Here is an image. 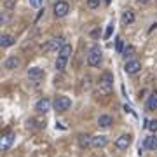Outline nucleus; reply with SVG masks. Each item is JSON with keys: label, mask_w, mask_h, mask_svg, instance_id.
I'll list each match as a JSON object with an SVG mask.
<instances>
[{"label": "nucleus", "mask_w": 157, "mask_h": 157, "mask_svg": "<svg viewBox=\"0 0 157 157\" xmlns=\"http://www.w3.org/2000/svg\"><path fill=\"white\" fill-rule=\"evenodd\" d=\"M101 49L100 45H93L89 49V52H87V63H89L91 67H100L101 63Z\"/></svg>", "instance_id": "obj_1"}, {"label": "nucleus", "mask_w": 157, "mask_h": 157, "mask_svg": "<svg viewBox=\"0 0 157 157\" xmlns=\"http://www.w3.org/2000/svg\"><path fill=\"white\" fill-rule=\"evenodd\" d=\"M52 105H54V110H56V112H67V110H70V107H72V100H70L68 96H58Z\"/></svg>", "instance_id": "obj_2"}, {"label": "nucleus", "mask_w": 157, "mask_h": 157, "mask_svg": "<svg viewBox=\"0 0 157 157\" xmlns=\"http://www.w3.org/2000/svg\"><path fill=\"white\" fill-rule=\"evenodd\" d=\"M112 84H113V75L110 72H105L100 78V87L103 89L105 94H108V93L112 91Z\"/></svg>", "instance_id": "obj_3"}, {"label": "nucleus", "mask_w": 157, "mask_h": 157, "mask_svg": "<svg viewBox=\"0 0 157 157\" xmlns=\"http://www.w3.org/2000/svg\"><path fill=\"white\" fill-rule=\"evenodd\" d=\"M65 45H67L65 44V39H63V37H56V39H51L49 42L44 45V51H58V52H59Z\"/></svg>", "instance_id": "obj_4"}, {"label": "nucleus", "mask_w": 157, "mask_h": 157, "mask_svg": "<svg viewBox=\"0 0 157 157\" xmlns=\"http://www.w3.org/2000/svg\"><path fill=\"white\" fill-rule=\"evenodd\" d=\"M52 11H54V16H56V17H63V16H67V14H68V11H70V6H68L67 2L59 0V2H56V4H54Z\"/></svg>", "instance_id": "obj_5"}, {"label": "nucleus", "mask_w": 157, "mask_h": 157, "mask_svg": "<svg viewBox=\"0 0 157 157\" xmlns=\"http://www.w3.org/2000/svg\"><path fill=\"white\" fill-rule=\"evenodd\" d=\"M124 70H126V73H129V75H135V73H138L141 70V63L138 61V59H128L126 65H124Z\"/></svg>", "instance_id": "obj_6"}, {"label": "nucleus", "mask_w": 157, "mask_h": 157, "mask_svg": "<svg viewBox=\"0 0 157 157\" xmlns=\"http://www.w3.org/2000/svg\"><path fill=\"white\" fill-rule=\"evenodd\" d=\"M42 77H44V70L42 68H39V67L28 68V78L32 82H39V80H42Z\"/></svg>", "instance_id": "obj_7"}, {"label": "nucleus", "mask_w": 157, "mask_h": 157, "mask_svg": "<svg viewBox=\"0 0 157 157\" xmlns=\"http://www.w3.org/2000/svg\"><path fill=\"white\" fill-rule=\"evenodd\" d=\"M51 105H52V103H51L49 98H42V100L37 101L35 110H37L39 113H45V112H49V110H51Z\"/></svg>", "instance_id": "obj_8"}, {"label": "nucleus", "mask_w": 157, "mask_h": 157, "mask_svg": "<svg viewBox=\"0 0 157 157\" xmlns=\"http://www.w3.org/2000/svg\"><path fill=\"white\" fill-rule=\"evenodd\" d=\"M12 141H14V135L12 133H6V135L2 136V140H0V148H2V152H6L11 148Z\"/></svg>", "instance_id": "obj_9"}, {"label": "nucleus", "mask_w": 157, "mask_h": 157, "mask_svg": "<svg viewBox=\"0 0 157 157\" xmlns=\"http://www.w3.org/2000/svg\"><path fill=\"white\" fill-rule=\"evenodd\" d=\"M115 145H117V148H121V150L128 148V147L131 145V136H129V135H122V136H119L117 141H115Z\"/></svg>", "instance_id": "obj_10"}, {"label": "nucleus", "mask_w": 157, "mask_h": 157, "mask_svg": "<svg viewBox=\"0 0 157 157\" xmlns=\"http://www.w3.org/2000/svg\"><path fill=\"white\" fill-rule=\"evenodd\" d=\"M107 143H108L107 136H103V135L93 136V147L94 148H103V147H107Z\"/></svg>", "instance_id": "obj_11"}, {"label": "nucleus", "mask_w": 157, "mask_h": 157, "mask_svg": "<svg viewBox=\"0 0 157 157\" xmlns=\"http://www.w3.org/2000/svg\"><path fill=\"white\" fill-rule=\"evenodd\" d=\"M112 124H113L112 115H100V117H98V126H100V128H110Z\"/></svg>", "instance_id": "obj_12"}, {"label": "nucleus", "mask_w": 157, "mask_h": 157, "mask_svg": "<svg viewBox=\"0 0 157 157\" xmlns=\"http://www.w3.org/2000/svg\"><path fill=\"white\" fill-rule=\"evenodd\" d=\"M78 145L82 148H89V147H93V138L87 135H80L78 136Z\"/></svg>", "instance_id": "obj_13"}, {"label": "nucleus", "mask_w": 157, "mask_h": 157, "mask_svg": "<svg viewBox=\"0 0 157 157\" xmlns=\"http://www.w3.org/2000/svg\"><path fill=\"white\" fill-rule=\"evenodd\" d=\"M4 67L7 68V70H14V68L19 67V59H17L16 56H11V58H7L6 63H4Z\"/></svg>", "instance_id": "obj_14"}, {"label": "nucleus", "mask_w": 157, "mask_h": 157, "mask_svg": "<svg viewBox=\"0 0 157 157\" xmlns=\"http://www.w3.org/2000/svg\"><path fill=\"white\" fill-rule=\"evenodd\" d=\"M145 148H148V150H157V136L155 135L145 138Z\"/></svg>", "instance_id": "obj_15"}, {"label": "nucleus", "mask_w": 157, "mask_h": 157, "mask_svg": "<svg viewBox=\"0 0 157 157\" xmlns=\"http://www.w3.org/2000/svg\"><path fill=\"white\" fill-rule=\"evenodd\" d=\"M147 108H148L150 112L157 110V93H152V94L148 96V101H147Z\"/></svg>", "instance_id": "obj_16"}, {"label": "nucleus", "mask_w": 157, "mask_h": 157, "mask_svg": "<svg viewBox=\"0 0 157 157\" xmlns=\"http://www.w3.org/2000/svg\"><path fill=\"white\" fill-rule=\"evenodd\" d=\"M12 44H14V37L12 35H2L0 37V45L2 47H11Z\"/></svg>", "instance_id": "obj_17"}, {"label": "nucleus", "mask_w": 157, "mask_h": 157, "mask_svg": "<svg viewBox=\"0 0 157 157\" xmlns=\"http://www.w3.org/2000/svg\"><path fill=\"white\" fill-rule=\"evenodd\" d=\"M122 23L124 25H131V23H135V12L133 11H126L122 14Z\"/></svg>", "instance_id": "obj_18"}, {"label": "nucleus", "mask_w": 157, "mask_h": 157, "mask_svg": "<svg viewBox=\"0 0 157 157\" xmlns=\"http://www.w3.org/2000/svg\"><path fill=\"white\" fill-rule=\"evenodd\" d=\"M67 63H68V58L58 56V59H56V70H58V72H61V70H65V67H67Z\"/></svg>", "instance_id": "obj_19"}, {"label": "nucleus", "mask_w": 157, "mask_h": 157, "mask_svg": "<svg viewBox=\"0 0 157 157\" xmlns=\"http://www.w3.org/2000/svg\"><path fill=\"white\" fill-rule=\"evenodd\" d=\"M70 54H72V45L70 44H67L59 52H58V56H63V58H70Z\"/></svg>", "instance_id": "obj_20"}, {"label": "nucleus", "mask_w": 157, "mask_h": 157, "mask_svg": "<svg viewBox=\"0 0 157 157\" xmlns=\"http://www.w3.org/2000/svg\"><path fill=\"white\" fill-rule=\"evenodd\" d=\"M133 54H135V47H133V45H126V47H124L122 56L128 59V58H133Z\"/></svg>", "instance_id": "obj_21"}, {"label": "nucleus", "mask_w": 157, "mask_h": 157, "mask_svg": "<svg viewBox=\"0 0 157 157\" xmlns=\"http://www.w3.org/2000/svg\"><path fill=\"white\" fill-rule=\"evenodd\" d=\"M115 51H117L119 54H122V52H124V40L121 39V37L115 39Z\"/></svg>", "instance_id": "obj_22"}, {"label": "nucleus", "mask_w": 157, "mask_h": 157, "mask_svg": "<svg viewBox=\"0 0 157 157\" xmlns=\"http://www.w3.org/2000/svg\"><path fill=\"white\" fill-rule=\"evenodd\" d=\"M147 128L150 129L152 133H155V131H157V119H154V121H150V122L147 124Z\"/></svg>", "instance_id": "obj_23"}, {"label": "nucleus", "mask_w": 157, "mask_h": 157, "mask_svg": "<svg viewBox=\"0 0 157 157\" xmlns=\"http://www.w3.org/2000/svg\"><path fill=\"white\" fill-rule=\"evenodd\" d=\"M98 6H100V0H87V7L89 9H96Z\"/></svg>", "instance_id": "obj_24"}, {"label": "nucleus", "mask_w": 157, "mask_h": 157, "mask_svg": "<svg viewBox=\"0 0 157 157\" xmlns=\"http://www.w3.org/2000/svg\"><path fill=\"white\" fill-rule=\"evenodd\" d=\"M42 4H44V0H30V6L35 7V9H39Z\"/></svg>", "instance_id": "obj_25"}, {"label": "nucleus", "mask_w": 157, "mask_h": 157, "mask_svg": "<svg viewBox=\"0 0 157 157\" xmlns=\"http://www.w3.org/2000/svg\"><path fill=\"white\" fill-rule=\"evenodd\" d=\"M112 30H113V25H108L107 26V32H105V39H108L112 35Z\"/></svg>", "instance_id": "obj_26"}, {"label": "nucleus", "mask_w": 157, "mask_h": 157, "mask_svg": "<svg viewBox=\"0 0 157 157\" xmlns=\"http://www.w3.org/2000/svg\"><path fill=\"white\" fill-rule=\"evenodd\" d=\"M14 4H16V0H6V7H7V9H12Z\"/></svg>", "instance_id": "obj_27"}, {"label": "nucleus", "mask_w": 157, "mask_h": 157, "mask_svg": "<svg viewBox=\"0 0 157 157\" xmlns=\"http://www.w3.org/2000/svg\"><path fill=\"white\" fill-rule=\"evenodd\" d=\"M147 2H148V0H138V4H140V6H141V4H147Z\"/></svg>", "instance_id": "obj_28"}, {"label": "nucleus", "mask_w": 157, "mask_h": 157, "mask_svg": "<svg viewBox=\"0 0 157 157\" xmlns=\"http://www.w3.org/2000/svg\"><path fill=\"white\" fill-rule=\"evenodd\" d=\"M105 2H107V4H110V0H105Z\"/></svg>", "instance_id": "obj_29"}]
</instances>
